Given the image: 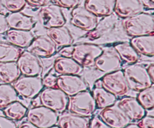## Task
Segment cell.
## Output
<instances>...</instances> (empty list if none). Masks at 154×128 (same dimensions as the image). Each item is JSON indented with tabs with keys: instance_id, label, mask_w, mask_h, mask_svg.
I'll use <instances>...</instances> for the list:
<instances>
[{
	"instance_id": "1",
	"label": "cell",
	"mask_w": 154,
	"mask_h": 128,
	"mask_svg": "<svg viewBox=\"0 0 154 128\" xmlns=\"http://www.w3.org/2000/svg\"><path fill=\"white\" fill-rule=\"evenodd\" d=\"M123 26L126 34L132 37L153 34V15L147 12H140L123 19Z\"/></svg>"
},
{
	"instance_id": "2",
	"label": "cell",
	"mask_w": 154,
	"mask_h": 128,
	"mask_svg": "<svg viewBox=\"0 0 154 128\" xmlns=\"http://www.w3.org/2000/svg\"><path fill=\"white\" fill-rule=\"evenodd\" d=\"M123 71L128 86L132 91L139 92L153 85L154 82L149 76L147 67L141 64L137 63L129 64Z\"/></svg>"
},
{
	"instance_id": "3",
	"label": "cell",
	"mask_w": 154,
	"mask_h": 128,
	"mask_svg": "<svg viewBox=\"0 0 154 128\" xmlns=\"http://www.w3.org/2000/svg\"><path fill=\"white\" fill-rule=\"evenodd\" d=\"M67 109L71 113L89 118L96 112V104L91 93L86 90L69 97Z\"/></svg>"
},
{
	"instance_id": "4",
	"label": "cell",
	"mask_w": 154,
	"mask_h": 128,
	"mask_svg": "<svg viewBox=\"0 0 154 128\" xmlns=\"http://www.w3.org/2000/svg\"><path fill=\"white\" fill-rule=\"evenodd\" d=\"M42 106H45L57 113H61L67 109L69 97L57 88H46L39 94Z\"/></svg>"
},
{
	"instance_id": "5",
	"label": "cell",
	"mask_w": 154,
	"mask_h": 128,
	"mask_svg": "<svg viewBox=\"0 0 154 128\" xmlns=\"http://www.w3.org/2000/svg\"><path fill=\"white\" fill-rule=\"evenodd\" d=\"M102 49L94 43H83L73 45V51L71 58L83 67L94 66L95 60L102 54Z\"/></svg>"
},
{
	"instance_id": "6",
	"label": "cell",
	"mask_w": 154,
	"mask_h": 128,
	"mask_svg": "<svg viewBox=\"0 0 154 128\" xmlns=\"http://www.w3.org/2000/svg\"><path fill=\"white\" fill-rule=\"evenodd\" d=\"M38 16L42 25L46 29L63 26L66 23L63 10L55 3H48L41 7Z\"/></svg>"
},
{
	"instance_id": "7",
	"label": "cell",
	"mask_w": 154,
	"mask_h": 128,
	"mask_svg": "<svg viewBox=\"0 0 154 128\" xmlns=\"http://www.w3.org/2000/svg\"><path fill=\"white\" fill-rule=\"evenodd\" d=\"M13 87L18 95L30 100L34 99L40 94L44 85L42 79L39 76H23L14 82Z\"/></svg>"
},
{
	"instance_id": "8",
	"label": "cell",
	"mask_w": 154,
	"mask_h": 128,
	"mask_svg": "<svg viewBox=\"0 0 154 128\" xmlns=\"http://www.w3.org/2000/svg\"><path fill=\"white\" fill-rule=\"evenodd\" d=\"M29 122L38 128H49L56 125L58 121V113L44 106L32 107L27 111Z\"/></svg>"
},
{
	"instance_id": "9",
	"label": "cell",
	"mask_w": 154,
	"mask_h": 128,
	"mask_svg": "<svg viewBox=\"0 0 154 128\" xmlns=\"http://www.w3.org/2000/svg\"><path fill=\"white\" fill-rule=\"evenodd\" d=\"M100 79L102 88L114 94L116 97L126 95L130 91L122 70L105 73Z\"/></svg>"
},
{
	"instance_id": "10",
	"label": "cell",
	"mask_w": 154,
	"mask_h": 128,
	"mask_svg": "<svg viewBox=\"0 0 154 128\" xmlns=\"http://www.w3.org/2000/svg\"><path fill=\"white\" fill-rule=\"evenodd\" d=\"M23 76H39L43 72V64L39 57L29 51H23L16 61Z\"/></svg>"
},
{
	"instance_id": "11",
	"label": "cell",
	"mask_w": 154,
	"mask_h": 128,
	"mask_svg": "<svg viewBox=\"0 0 154 128\" xmlns=\"http://www.w3.org/2000/svg\"><path fill=\"white\" fill-rule=\"evenodd\" d=\"M70 22L73 26L85 31H93L97 25L99 19L84 6H76L71 11Z\"/></svg>"
},
{
	"instance_id": "12",
	"label": "cell",
	"mask_w": 154,
	"mask_h": 128,
	"mask_svg": "<svg viewBox=\"0 0 154 128\" xmlns=\"http://www.w3.org/2000/svg\"><path fill=\"white\" fill-rule=\"evenodd\" d=\"M56 87L68 97L88 89V85L79 75H60L57 76Z\"/></svg>"
},
{
	"instance_id": "13",
	"label": "cell",
	"mask_w": 154,
	"mask_h": 128,
	"mask_svg": "<svg viewBox=\"0 0 154 128\" xmlns=\"http://www.w3.org/2000/svg\"><path fill=\"white\" fill-rule=\"evenodd\" d=\"M122 60L114 48H107L102 50V54L95 60L94 67L102 73H108L120 70Z\"/></svg>"
},
{
	"instance_id": "14",
	"label": "cell",
	"mask_w": 154,
	"mask_h": 128,
	"mask_svg": "<svg viewBox=\"0 0 154 128\" xmlns=\"http://www.w3.org/2000/svg\"><path fill=\"white\" fill-rule=\"evenodd\" d=\"M99 117L111 128H123L130 123V119L117 105L104 108Z\"/></svg>"
},
{
	"instance_id": "15",
	"label": "cell",
	"mask_w": 154,
	"mask_h": 128,
	"mask_svg": "<svg viewBox=\"0 0 154 128\" xmlns=\"http://www.w3.org/2000/svg\"><path fill=\"white\" fill-rule=\"evenodd\" d=\"M27 49L39 58H50L57 52V46L45 34L34 37Z\"/></svg>"
},
{
	"instance_id": "16",
	"label": "cell",
	"mask_w": 154,
	"mask_h": 128,
	"mask_svg": "<svg viewBox=\"0 0 154 128\" xmlns=\"http://www.w3.org/2000/svg\"><path fill=\"white\" fill-rule=\"evenodd\" d=\"M117 106L124 112L131 121H138L146 115V110L136 97H125L120 100Z\"/></svg>"
},
{
	"instance_id": "17",
	"label": "cell",
	"mask_w": 154,
	"mask_h": 128,
	"mask_svg": "<svg viewBox=\"0 0 154 128\" xmlns=\"http://www.w3.org/2000/svg\"><path fill=\"white\" fill-rule=\"evenodd\" d=\"M9 28L31 31L35 26L36 22L33 16L27 15L22 11L11 12L6 16Z\"/></svg>"
},
{
	"instance_id": "18",
	"label": "cell",
	"mask_w": 154,
	"mask_h": 128,
	"mask_svg": "<svg viewBox=\"0 0 154 128\" xmlns=\"http://www.w3.org/2000/svg\"><path fill=\"white\" fill-rule=\"evenodd\" d=\"M144 10L140 0H114V13L120 18L129 17Z\"/></svg>"
},
{
	"instance_id": "19",
	"label": "cell",
	"mask_w": 154,
	"mask_h": 128,
	"mask_svg": "<svg viewBox=\"0 0 154 128\" xmlns=\"http://www.w3.org/2000/svg\"><path fill=\"white\" fill-rule=\"evenodd\" d=\"M84 7L97 17H105L114 13V0H85Z\"/></svg>"
},
{
	"instance_id": "20",
	"label": "cell",
	"mask_w": 154,
	"mask_h": 128,
	"mask_svg": "<svg viewBox=\"0 0 154 128\" xmlns=\"http://www.w3.org/2000/svg\"><path fill=\"white\" fill-rule=\"evenodd\" d=\"M54 70L60 75H79L84 67L72 58L61 56L54 61Z\"/></svg>"
},
{
	"instance_id": "21",
	"label": "cell",
	"mask_w": 154,
	"mask_h": 128,
	"mask_svg": "<svg viewBox=\"0 0 154 128\" xmlns=\"http://www.w3.org/2000/svg\"><path fill=\"white\" fill-rule=\"evenodd\" d=\"M5 37L8 43L22 49L28 47L35 37L31 31L10 28L5 33Z\"/></svg>"
},
{
	"instance_id": "22",
	"label": "cell",
	"mask_w": 154,
	"mask_h": 128,
	"mask_svg": "<svg viewBox=\"0 0 154 128\" xmlns=\"http://www.w3.org/2000/svg\"><path fill=\"white\" fill-rule=\"evenodd\" d=\"M130 44L139 55L147 57H153L154 55L153 34L132 37Z\"/></svg>"
},
{
	"instance_id": "23",
	"label": "cell",
	"mask_w": 154,
	"mask_h": 128,
	"mask_svg": "<svg viewBox=\"0 0 154 128\" xmlns=\"http://www.w3.org/2000/svg\"><path fill=\"white\" fill-rule=\"evenodd\" d=\"M46 34L57 46H70L73 43V37L69 28L65 25L47 29Z\"/></svg>"
},
{
	"instance_id": "24",
	"label": "cell",
	"mask_w": 154,
	"mask_h": 128,
	"mask_svg": "<svg viewBox=\"0 0 154 128\" xmlns=\"http://www.w3.org/2000/svg\"><path fill=\"white\" fill-rule=\"evenodd\" d=\"M57 123L60 128H90V120L88 118L71 112L59 116Z\"/></svg>"
},
{
	"instance_id": "25",
	"label": "cell",
	"mask_w": 154,
	"mask_h": 128,
	"mask_svg": "<svg viewBox=\"0 0 154 128\" xmlns=\"http://www.w3.org/2000/svg\"><path fill=\"white\" fill-rule=\"evenodd\" d=\"M114 48L118 53L122 61L129 64H136L140 58V55L132 47L130 43L122 42L114 45Z\"/></svg>"
},
{
	"instance_id": "26",
	"label": "cell",
	"mask_w": 154,
	"mask_h": 128,
	"mask_svg": "<svg viewBox=\"0 0 154 128\" xmlns=\"http://www.w3.org/2000/svg\"><path fill=\"white\" fill-rule=\"evenodd\" d=\"M20 76L16 61L0 63V82L12 84Z\"/></svg>"
},
{
	"instance_id": "27",
	"label": "cell",
	"mask_w": 154,
	"mask_h": 128,
	"mask_svg": "<svg viewBox=\"0 0 154 128\" xmlns=\"http://www.w3.org/2000/svg\"><path fill=\"white\" fill-rule=\"evenodd\" d=\"M93 97L96 104V108L102 109L112 106L117 102V97L105 90L104 88H95L93 91Z\"/></svg>"
},
{
	"instance_id": "28",
	"label": "cell",
	"mask_w": 154,
	"mask_h": 128,
	"mask_svg": "<svg viewBox=\"0 0 154 128\" xmlns=\"http://www.w3.org/2000/svg\"><path fill=\"white\" fill-rule=\"evenodd\" d=\"M21 53L20 48L10 43L0 42V63L16 61Z\"/></svg>"
},
{
	"instance_id": "29",
	"label": "cell",
	"mask_w": 154,
	"mask_h": 128,
	"mask_svg": "<svg viewBox=\"0 0 154 128\" xmlns=\"http://www.w3.org/2000/svg\"><path fill=\"white\" fill-rule=\"evenodd\" d=\"M28 109L20 102H13L8 106L3 109V113L6 118L14 121H18L22 120L26 115Z\"/></svg>"
},
{
	"instance_id": "30",
	"label": "cell",
	"mask_w": 154,
	"mask_h": 128,
	"mask_svg": "<svg viewBox=\"0 0 154 128\" xmlns=\"http://www.w3.org/2000/svg\"><path fill=\"white\" fill-rule=\"evenodd\" d=\"M18 100V94L11 84H0V109Z\"/></svg>"
},
{
	"instance_id": "31",
	"label": "cell",
	"mask_w": 154,
	"mask_h": 128,
	"mask_svg": "<svg viewBox=\"0 0 154 128\" xmlns=\"http://www.w3.org/2000/svg\"><path fill=\"white\" fill-rule=\"evenodd\" d=\"M136 98L145 110H152L154 107L153 85L139 91Z\"/></svg>"
},
{
	"instance_id": "32",
	"label": "cell",
	"mask_w": 154,
	"mask_h": 128,
	"mask_svg": "<svg viewBox=\"0 0 154 128\" xmlns=\"http://www.w3.org/2000/svg\"><path fill=\"white\" fill-rule=\"evenodd\" d=\"M2 7L9 12L21 11L25 7V0H1Z\"/></svg>"
},
{
	"instance_id": "33",
	"label": "cell",
	"mask_w": 154,
	"mask_h": 128,
	"mask_svg": "<svg viewBox=\"0 0 154 128\" xmlns=\"http://www.w3.org/2000/svg\"><path fill=\"white\" fill-rule=\"evenodd\" d=\"M54 1L61 8L72 9L79 4L81 0H54Z\"/></svg>"
},
{
	"instance_id": "34",
	"label": "cell",
	"mask_w": 154,
	"mask_h": 128,
	"mask_svg": "<svg viewBox=\"0 0 154 128\" xmlns=\"http://www.w3.org/2000/svg\"><path fill=\"white\" fill-rule=\"evenodd\" d=\"M57 76L54 73H48L42 79V83L46 88H55Z\"/></svg>"
},
{
	"instance_id": "35",
	"label": "cell",
	"mask_w": 154,
	"mask_h": 128,
	"mask_svg": "<svg viewBox=\"0 0 154 128\" xmlns=\"http://www.w3.org/2000/svg\"><path fill=\"white\" fill-rule=\"evenodd\" d=\"M137 124L141 128H154V117L152 115H145L139 120V122Z\"/></svg>"
},
{
	"instance_id": "36",
	"label": "cell",
	"mask_w": 154,
	"mask_h": 128,
	"mask_svg": "<svg viewBox=\"0 0 154 128\" xmlns=\"http://www.w3.org/2000/svg\"><path fill=\"white\" fill-rule=\"evenodd\" d=\"M90 128H111L105 124L99 116H94L90 121Z\"/></svg>"
},
{
	"instance_id": "37",
	"label": "cell",
	"mask_w": 154,
	"mask_h": 128,
	"mask_svg": "<svg viewBox=\"0 0 154 128\" xmlns=\"http://www.w3.org/2000/svg\"><path fill=\"white\" fill-rule=\"evenodd\" d=\"M0 128H17V125L12 120L0 115Z\"/></svg>"
},
{
	"instance_id": "38",
	"label": "cell",
	"mask_w": 154,
	"mask_h": 128,
	"mask_svg": "<svg viewBox=\"0 0 154 128\" xmlns=\"http://www.w3.org/2000/svg\"><path fill=\"white\" fill-rule=\"evenodd\" d=\"M8 29L9 27L6 19V16L0 12V35L5 34Z\"/></svg>"
},
{
	"instance_id": "39",
	"label": "cell",
	"mask_w": 154,
	"mask_h": 128,
	"mask_svg": "<svg viewBox=\"0 0 154 128\" xmlns=\"http://www.w3.org/2000/svg\"><path fill=\"white\" fill-rule=\"evenodd\" d=\"M26 3L33 7H42L50 3L51 0H25Z\"/></svg>"
},
{
	"instance_id": "40",
	"label": "cell",
	"mask_w": 154,
	"mask_h": 128,
	"mask_svg": "<svg viewBox=\"0 0 154 128\" xmlns=\"http://www.w3.org/2000/svg\"><path fill=\"white\" fill-rule=\"evenodd\" d=\"M72 51H73V45H70V46H63L61 49L58 52V54L63 57H68V58H71L72 54Z\"/></svg>"
},
{
	"instance_id": "41",
	"label": "cell",
	"mask_w": 154,
	"mask_h": 128,
	"mask_svg": "<svg viewBox=\"0 0 154 128\" xmlns=\"http://www.w3.org/2000/svg\"><path fill=\"white\" fill-rule=\"evenodd\" d=\"M144 8L147 10H153L154 9V0H140Z\"/></svg>"
},
{
	"instance_id": "42",
	"label": "cell",
	"mask_w": 154,
	"mask_h": 128,
	"mask_svg": "<svg viewBox=\"0 0 154 128\" xmlns=\"http://www.w3.org/2000/svg\"><path fill=\"white\" fill-rule=\"evenodd\" d=\"M147 73H148L149 76L151 79V80L154 82V64L151 63L150 65L148 66V67L147 68Z\"/></svg>"
},
{
	"instance_id": "43",
	"label": "cell",
	"mask_w": 154,
	"mask_h": 128,
	"mask_svg": "<svg viewBox=\"0 0 154 128\" xmlns=\"http://www.w3.org/2000/svg\"><path fill=\"white\" fill-rule=\"evenodd\" d=\"M18 128H38L36 126H35L34 124H31L30 122H23L20 125V127Z\"/></svg>"
},
{
	"instance_id": "44",
	"label": "cell",
	"mask_w": 154,
	"mask_h": 128,
	"mask_svg": "<svg viewBox=\"0 0 154 128\" xmlns=\"http://www.w3.org/2000/svg\"><path fill=\"white\" fill-rule=\"evenodd\" d=\"M41 103H40V100H39V97H35L34 100L32 101V105L33 107H35V106H40Z\"/></svg>"
},
{
	"instance_id": "45",
	"label": "cell",
	"mask_w": 154,
	"mask_h": 128,
	"mask_svg": "<svg viewBox=\"0 0 154 128\" xmlns=\"http://www.w3.org/2000/svg\"><path fill=\"white\" fill-rule=\"evenodd\" d=\"M123 128H141V127H140L139 126L136 124H130V123H129L128 125H126V127H123Z\"/></svg>"
},
{
	"instance_id": "46",
	"label": "cell",
	"mask_w": 154,
	"mask_h": 128,
	"mask_svg": "<svg viewBox=\"0 0 154 128\" xmlns=\"http://www.w3.org/2000/svg\"><path fill=\"white\" fill-rule=\"evenodd\" d=\"M102 81L101 79H98L97 81H96L95 82V88H102Z\"/></svg>"
},
{
	"instance_id": "47",
	"label": "cell",
	"mask_w": 154,
	"mask_h": 128,
	"mask_svg": "<svg viewBox=\"0 0 154 128\" xmlns=\"http://www.w3.org/2000/svg\"><path fill=\"white\" fill-rule=\"evenodd\" d=\"M3 9V7H2V2H1V0H0V12L2 11V10Z\"/></svg>"
},
{
	"instance_id": "48",
	"label": "cell",
	"mask_w": 154,
	"mask_h": 128,
	"mask_svg": "<svg viewBox=\"0 0 154 128\" xmlns=\"http://www.w3.org/2000/svg\"><path fill=\"white\" fill-rule=\"evenodd\" d=\"M49 128H60V127H59V126H52V127H49Z\"/></svg>"
}]
</instances>
